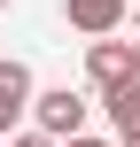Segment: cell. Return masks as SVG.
<instances>
[{"label": "cell", "instance_id": "cell-1", "mask_svg": "<svg viewBox=\"0 0 140 147\" xmlns=\"http://www.w3.org/2000/svg\"><path fill=\"white\" fill-rule=\"evenodd\" d=\"M31 116H39V132H47V140H70V132H86V93H70V85L31 93Z\"/></svg>", "mask_w": 140, "mask_h": 147}, {"label": "cell", "instance_id": "cell-2", "mask_svg": "<svg viewBox=\"0 0 140 147\" xmlns=\"http://www.w3.org/2000/svg\"><path fill=\"white\" fill-rule=\"evenodd\" d=\"M86 78H94L101 93H109L117 78H132V39H117V31H101V39H94V54H86Z\"/></svg>", "mask_w": 140, "mask_h": 147}, {"label": "cell", "instance_id": "cell-3", "mask_svg": "<svg viewBox=\"0 0 140 147\" xmlns=\"http://www.w3.org/2000/svg\"><path fill=\"white\" fill-rule=\"evenodd\" d=\"M125 8H132V0H70L62 16H70L86 39H101V31H117V23H125Z\"/></svg>", "mask_w": 140, "mask_h": 147}, {"label": "cell", "instance_id": "cell-4", "mask_svg": "<svg viewBox=\"0 0 140 147\" xmlns=\"http://www.w3.org/2000/svg\"><path fill=\"white\" fill-rule=\"evenodd\" d=\"M23 109H31V70H23L16 54H8V62H0V132H8V124H16Z\"/></svg>", "mask_w": 140, "mask_h": 147}, {"label": "cell", "instance_id": "cell-5", "mask_svg": "<svg viewBox=\"0 0 140 147\" xmlns=\"http://www.w3.org/2000/svg\"><path fill=\"white\" fill-rule=\"evenodd\" d=\"M101 101H109V124H117V132H140V70H132V78H117Z\"/></svg>", "mask_w": 140, "mask_h": 147}, {"label": "cell", "instance_id": "cell-6", "mask_svg": "<svg viewBox=\"0 0 140 147\" xmlns=\"http://www.w3.org/2000/svg\"><path fill=\"white\" fill-rule=\"evenodd\" d=\"M16 147H55V140H47V132H23V140H16Z\"/></svg>", "mask_w": 140, "mask_h": 147}, {"label": "cell", "instance_id": "cell-7", "mask_svg": "<svg viewBox=\"0 0 140 147\" xmlns=\"http://www.w3.org/2000/svg\"><path fill=\"white\" fill-rule=\"evenodd\" d=\"M55 147H101V140H86V132H70V140H55Z\"/></svg>", "mask_w": 140, "mask_h": 147}, {"label": "cell", "instance_id": "cell-8", "mask_svg": "<svg viewBox=\"0 0 140 147\" xmlns=\"http://www.w3.org/2000/svg\"><path fill=\"white\" fill-rule=\"evenodd\" d=\"M125 147H140V132H125Z\"/></svg>", "mask_w": 140, "mask_h": 147}, {"label": "cell", "instance_id": "cell-9", "mask_svg": "<svg viewBox=\"0 0 140 147\" xmlns=\"http://www.w3.org/2000/svg\"><path fill=\"white\" fill-rule=\"evenodd\" d=\"M132 70H140V39H132Z\"/></svg>", "mask_w": 140, "mask_h": 147}, {"label": "cell", "instance_id": "cell-10", "mask_svg": "<svg viewBox=\"0 0 140 147\" xmlns=\"http://www.w3.org/2000/svg\"><path fill=\"white\" fill-rule=\"evenodd\" d=\"M0 8H8V0H0Z\"/></svg>", "mask_w": 140, "mask_h": 147}]
</instances>
